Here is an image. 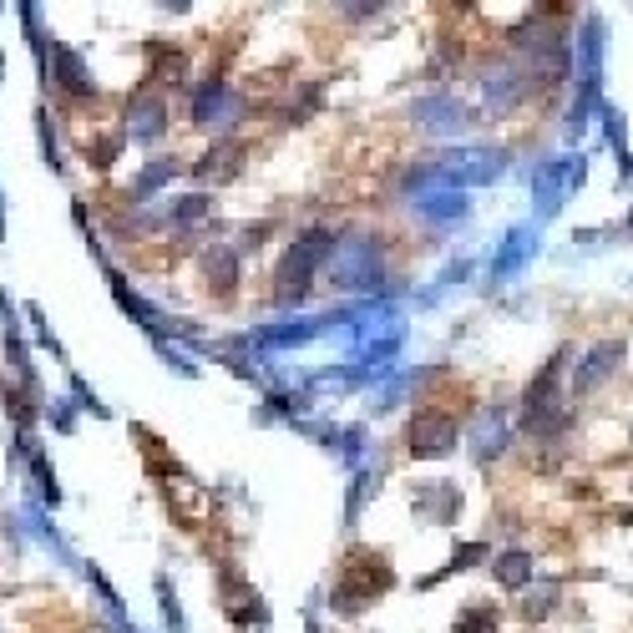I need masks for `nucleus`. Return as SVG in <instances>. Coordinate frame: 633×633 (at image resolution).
<instances>
[{
  "label": "nucleus",
  "instance_id": "obj_2",
  "mask_svg": "<svg viewBox=\"0 0 633 633\" xmlns=\"http://www.w3.org/2000/svg\"><path fill=\"white\" fill-rule=\"evenodd\" d=\"M618 355H623V345L613 340V345H598L593 355H588V365H583V375H578V390H588V385H598L613 365H618Z\"/></svg>",
  "mask_w": 633,
  "mask_h": 633
},
{
  "label": "nucleus",
  "instance_id": "obj_1",
  "mask_svg": "<svg viewBox=\"0 0 633 633\" xmlns=\"http://www.w3.org/2000/svg\"><path fill=\"white\" fill-rule=\"evenodd\" d=\"M451 441H456V421H451V416H441V411H421V416L406 426V446H411L421 461L446 456V451H451Z\"/></svg>",
  "mask_w": 633,
  "mask_h": 633
},
{
  "label": "nucleus",
  "instance_id": "obj_3",
  "mask_svg": "<svg viewBox=\"0 0 633 633\" xmlns=\"http://www.w3.org/2000/svg\"><path fill=\"white\" fill-rule=\"evenodd\" d=\"M497 573H502V583H527V558H522V552H512V558L497 563Z\"/></svg>",
  "mask_w": 633,
  "mask_h": 633
}]
</instances>
